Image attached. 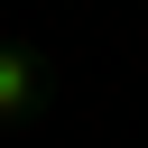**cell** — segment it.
<instances>
[{"mask_svg": "<svg viewBox=\"0 0 148 148\" xmlns=\"http://www.w3.org/2000/svg\"><path fill=\"white\" fill-rule=\"evenodd\" d=\"M0 102H28V65L18 56H0Z\"/></svg>", "mask_w": 148, "mask_h": 148, "instance_id": "1", "label": "cell"}]
</instances>
